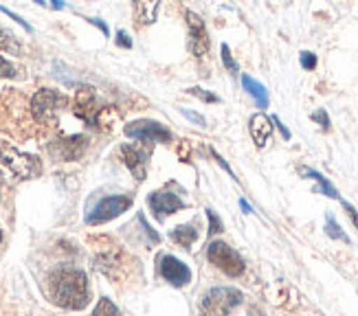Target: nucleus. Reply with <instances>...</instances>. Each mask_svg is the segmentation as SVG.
I'll return each mask as SVG.
<instances>
[{
	"label": "nucleus",
	"instance_id": "12",
	"mask_svg": "<svg viewBox=\"0 0 358 316\" xmlns=\"http://www.w3.org/2000/svg\"><path fill=\"white\" fill-rule=\"evenodd\" d=\"M121 154H123V161H126L128 169L132 171V176L136 180H145L148 176V158H150V152L148 150H141L136 145H123L121 148Z\"/></svg>",
	"mask_w": 358,
	"mask_h": 316
},
{
	"label": "nucleus",
	"instance_id": "22",
	"mask_svg": "<svg viewBox=\"0 0 358 316\" xmlns=\"http://www.w3.org/2000/svg\"><path fill=\"white\" fill-rule=\"evenodd\" d=\"M220 55H222V62H224V66L229 69V73H231V75H238L240 69H238V64H236V59L231 57V51H229V46H227V44H222Z\"/></svg>",
	"mask_w": 358,
	"mask_h": 316
},
{
	"label": "nucleus",
	"instance_id": "15",
	"mask_svg": "<svg viewBox=\"0 0 358 316\" xmlns=\"http://www.w3.org/2000/svg\"><path fill=\"white\" fill-rule=\"evenodd\" d=\"M242 86H244V90L257 101L259 108H268V90L264 88V84L255 82V79H253V77H248V75H242Z\"/></svg>",
	"mask_w": 358,
	"mask_h": 316
},
{
	"label": "nucleus",
	"instance_id": "27",
	"mask_svg": "<svg viewBox=\"0 0 358 316\" xmlns=\"http://www.w3.org/2000/svg\"><path fill=\"white\" fill-rule=\"evenodd\" d=\"M13 75H15V69L9 64L5 57H0V79H3V77H13Z\"/></svg>",
	"mask_w": 358,
	"mask_h": 316
},
{
	"label": "nucleus",
	"instance_id": "18",
	"mask_svg": "<svg viewBox=\"0 0 358 316\" xmlns=\"http://www.w3.org/2000/svg\"><path fill=\"white\" fill-rule=\"evenodd\" d=\"M159 9H161V3H136L134 5V13L141 24H152L157 20Z\"/></svg>",
	"mask_w": 358,
	"mask_h": 316
},
{
	"label": "nucleus",
	"instance_id": "10",
	"mask_svg": "<svg viewBox=\"0 0 358 316\" xmlns=\"http://www.w3.org/2000/svg\"><path fill=\"white\" fill-rule=\"evenodd\" d=\"M148 204L152 207V213L157 220H165V215H172V213L185 209V202L172 192H154V194H150Z\"/></svg>",
	"mask_w": 358,
	"mask_h": 316
},
{
	"label": "nucleus",
	"instance_id": "2",
	"mask_svg": "<svg viewBox=\"0 0 358 316\" xmlns=\"http://www.w3.org/2000/svg\"><path fill=\"white\" fill-rule=\"evenodd\" d=\"M244 301V294L238 288H211L202 296V316H229L240 303Z\"/></svg>",
	"mask_w": 358,
	"mask_h": 316
},
{
	"label": "nucleus",
	"instance_id": "4",
	"mask_svg": "<svg viewBox=\"0 0 358 316\" xmlns=\"http://www.w3.org/2000/svg\"><path fill=\"white\" fill-rule=\"evenodd\" d=\"M207 257L215 268H220V271L229 277H240L246 268L244 259L240 257V252L224 242H211L207 248Z\"/></svg>",
	"mask_w": 358,
	"mask_h": 316
},
{
	"label": "nucleus",
	"instance_id": "30",
	"mask_svg": "<svg viewBox=\"0 0 358 316\" xmlns=\"http://www.w3.org/2000/svg\"><path fill=\"white\" fill-rule=\"evenodd\" d=\"M343 209L348 211L350 220H352V222H354V227L358 229V211H356V209L352 207V204H350V202H345V200H343Z\"/></svg>",
	"mask_w": 358,
	"mask_h": 316
},
{
	"label": "nucleus",
	"instance_id": "35",
	"mask_svg": "<svg viewBox=\"0 0 358 316\" xmlns=\"http://www.w3.org/2000/svg\"><path fill=\"white\" fill-rule=\"evenodd\" d=\"M248 316H264V314H259V312H251V314H248Z\"/></svg>",
	"mask_w": 358,
	"mask_h": 316
},
{
	"label": "nucleus",
	"instance_id": "13",
	"mask_svg": "<svg viewBox=\"0 0 358 316\" xmlns=\"http://www.w3.org/2000/svg\"><path fill=\"white\" fill-rule=\"evenodd\" d=\"M75 113L77 117H82L88 125H97V115H99V108L95 103V92L92 88L84 86L77 92V101H75Z\"/></svg>",
	"mask_w": 358,
	"mask_h": 316
},
{
	"label": "nucleus",
	"instance_id": "11",
	"mask_svg": "<svg viewBox=\"0 0 358 316\" xmlns=\"http://www.w3.org/2000/svg\"><path fill=\"white\" fill-rule=\"evenodd\" d=\"M88 145V138L86 136H66V138H59V141H53L51 145V154L57 156L59 161H77V158L82 156V152L86 150Z\"/></svg>",
	"mask_w": 358,
	"mask_h": 316
},
{
	"label": "nucleus",
	"instance_id": "28",
	"mask_svg": "<svg viewBox=\"0 0 358 316\" xmlns=\"http://www.w3.org/2000/svg\"><path fill=\"white\" fill-rule=\"evenodd\" d=\"M117 44L119 46H123V49H132V40H130V36L126 34V31H117Z\"/></svg>",
	"mask_w": 358,
	"mask_h": 316
},
{
	"label": "nucleus",
	"instance_id": "31",
	"mask_svg": "<svg viewBox=\"0 0 358 316\" xmlns=\"http://www.w3.org/2000/svg\"><path fill=\"white\" fill-rule=\"evenodd\" d=\"M211 154H213V158H215V161H217V163H220V167H222L224 171H229V176H231V178H236V173H233V171H231V167H229V163L224 161V158H222L220 154H217V152H213V150H211Z\"/></svg>",
	"mask_w": 358,
	"mask_h": 316
},
{
	"label": "nucleus",
	"instance_id": "8",
	"mask_svg": "<svg viewBox=\"0 0 358 316\" xmlns=\"http://www.w3.org/2000/svg\"><path fill=\"white\" fill-rule=\"evenodd\" d=\"M185 20H187V29H189V51L196 57H205L209 53V34L205 22L194 11H187Z\"/></svg>",
	"mask_w": 358,
	"mask_h": 316
},
{
	"label": "nucleus",
	"instance_id": "36",
	"mask_svg": "<svg viewBox=\"0 0 358 316\" xmlns=\"http://www.w3.org/2000/svg\"><path fill=\"white\" fill-rule=\"evenodd\" d=\"M0 244H3V231H0Z\"/></svg>",
	"mask_w": 358,
	"mask_h": 316
},
{
	"label": "nucleus",
	"instance_id": "33",
	"mask_svg": "<svg viewBox=\"0 0 358 316\" xmlns=\"http://www.w3.org/2000/svg\"><path fill=\"white\" fill-rule=\"evenodd\" d=\"M90 22L95 24V27H99V29L103 31V36H108V34H110V31H108V27H106V24L101 22V20H97V18H90Z\"/></svg>",
	"mask_w": 358,
	"mask_h": 316
},
{
	"label": "nucleus",
	"instance_id": "17",
	"mask_svg": "<svg viewBox=\"0 0 358 316\" xmlns=\"http://www.w3.org/2000/svg\"><path fill=\"white\" fill-rule=\"evenodd\" d=\"M172 240L182 248H189L198 240V229L194 224H180L172 231Z\"/></svg>",
	"mask_w": 358,
	"mask_h": 316
},
{
	"label": "nucleus",
	"instance_id": "16",
	"mask_svg": "<svg viewBox=\"0 0 358 316\" xmlns=\"http://www.w3.org/2000/svg\"><path fill=\"white\" fill-rule=\"evenodd\" d=\"M306 178H313L317 185H319V192L323 194V196H328V198H338V192H336V187L323 176V173H319L317 169H310V167H301L299 169Z\"/></svg>",
	"mask_w": 358,
	"mask_h": 316
},
{
	"label": "nucleus",
	"instance_id": "1",
	"mask_svg": "<svg viewBox=\"0 0 358 316\" xmlns=\"http://www.w3.org/2000/svg\"><path fill=\"white\" fill-rule=\"evenodd\" d=\"M53 301L66 310H84L90 301L88 277L77 268H57L49 277Z\"/></svg>",
	"mask_w": 358,
	"mask_h": 316
},
{
	"label": "nucleus",
	"instance_id": "24",
	"mask_svg": "<svg viewBox=\"0 0 358 316\" xmlns=\"http://www.w3.org/2000/svg\"><path fill=\"white\" fill-rule=\"evenodd\" d=\"M207 217H209V235H215L222 231V220L217 217V213L213 209H207Z\"/></svg>",
	"mask_w": 358,
	"mask_h": 316
},
{
	"label": "nucleus",
	"instance_id": "32",
	"mask_svg": "<svg viewBox=\"0 0 358 316\" xmlns=\"http://www.w3.org/2000/svg\"><path fill=\"white\" fill-rule=\"evenodd\" d=\"M271 121H273V123L277 125V128H279V132H282V136H284V138L288 141V138H290V132H288V128H286V125H284L282 121H279V117H273Z\"/></svg>",
	"mask_w": 358,
	"mask_h": 316
},
{
	"label": "nucleus",
	"instance_id": "3",
	"mask_svg": "<svg viewBox=\"0 0 358 316\" xmlns=\"http://www.w3.org/2000/svg\"><path fill=\"white\" fill-rule=\"evenodd\" d=\"M69 103V99L62 92L51 90V88H42L34 94L31 99V113L42 123H55L59 110Z\"/></svg>",
	"mask_w": 358,
	"mask_h": 316
},
{
	"label": "nucleus",
	"instance_id": "14",
	"mask_svg": "<svg viewBox=\"0 0 358 316\" xmlns=\"http://www.w3.org/2000/svg\"><path fill=\"white\" fill-rule=\"evenodd\" d=\"M248 130H251V136H253V143L257 148H264L271 141V134H273V121L264 115V113H257L251 117L248 121Z\"/></svg>",
	"mask_w": 358,
	"mask_h": 316
},
{
	"label": "nucleus",
	"instance_id": "25",
	"mask_svg": "<svg viewBox=\"0 0 358 316\" xmlns=\"http://www.w3.org/2000/svg\"><path fill=\"white\" fill-rule=\"evenodd\" d=\"M299 59H301V66H303L306 71H313V69H317V55H315V53L303 51V53L299 55Z\"/></svg>",
	"mask_w": 358,
	"mask_h": 316
},
{
	"label": "nucleus",
	"instance_id": "23",
	"mask_svg": "<svg viewBox=\"0 0 358 316\" xmlns=\"http://www.w3.org/2000/svg\"><path fill=\"white\" fill-rule=\"evenodd\" d=\"M187 92H189V94H194V97H198V99H202V101H207V103H217V101H220V97H215L213 92H207V90L198 88V86L189 88V90H187Z\"/></svg>",
	"mask_w": 358,
	"mask_h": 316
},
{
	"label": "nucleus",
	"instance_id": "21",
	"mask_svg": "<svg viewBox=\"0 0 358 316\" xmlns=\"http://www.w3.org/2000/svg\"><path fill=\"white\" fill-rule=\"evenodd\" d=\"M0 49L11 51V53H20V44L15 42V38L9 34V31L0 29Z\"/></svg>",
	"mask_w": 358,
	"mask_h": 316
},
{
	"label": "nucleus",
	"instance_id": "19",
	"mask_svg": "<svg viewBox=\"0 0 358 316\" xmlns=\"http://www.w3.org/2000/svg\"><path fill=\"white\" fill-rule=\"evenodd\" d=\"M325 231H328V235L332 237V240H341V242L350 244V237L343 233V229L338 227V222L334 220V215H332V213L325 215Z\"/></svg>",
	"mask_w": 358,
	"mask_h": 316
},
{
	"label": "nucleus",
	"instance_id": "5",
	"mask_svg": "<svg viewBox=\"0 0 358 316\" xmlns=\"http://www.w3.org/2000/svg\"><path fill=\"white\" fill-rule=\"evenodd\" d=\"M132 207V196H108L101 198L95 207L90 209V213L86 215L88 224H103L108 220H115L121 213H126Z\"/></svg>",
	"mask_w": 358,
	"mask_h": 316
},
{
	"label": "nucleus",
	"instance_id": "9",
	"mask_svg": "<svg viewBox=\"0 0 358 316\" xmlns=\"http://www.w3.org/2000/svg\"><path fill=\"white\" fill-rule=\"evenodd\" d=\"M161 275L165 281L172 283L174 288H182L189 283L192 279V273H189V268H187L185 261H180L178 257L174 255H163L161 257Z\"/></svg>",
	"mask_w": 358,
	"mask_h": 316
},
{
	"label": "nucleus",
	"instance_id": "26",
	"mask_svg": "<svg viewBox=\"0 0 358 316\" xmlns=\"http://www.w3.org/2000/svg\"><path fill=\"white\" fill-rule=\"evenodd\" d=\"M313 121H317L323 130H330V117L325 110H317V113H313Z\"/></svg>",
	"mask_w": 358,
	"mask_h": 316
},
{
	"label": "nucleus",
	"instance_id": "20",
	"mask_svg": "<svg viewBox=\"0 0 358 316\" xmlns=\"http://www.w3.org/2000/svg\"><path fill=\"white\" fill-rule=\"evenodd\" d=\"M92 316H121V312L117 310V306L110 301V299H99V303L95 308V312H92Z\"/></svg>",
	"mask_w": 358,
	"mask_h": 316
},
{
	"label": "nucleus",
	"instance_id": "34",
	"mask_svg": "<svg viewBox=\"0 0 358 316\" xmlns=\"http://www.w3.org/2000/svg\"><path fill=\"white\" fill-rule=\"evenodd\" d=\"M240 207H242V211L244 213H253V209H251V204H248L244 198H240Z\"/></svg>",
	"mask_w": 358,
	"mask_h": 316
},
{
	"label": "nucleus",
	"instance_id": "7",
	"mask_svg": "<svg viewBox=\"0 0 358 316\" xmlns=\"http://www.w3.org/2000/svg\"><path fill=\"white\" fill-rule=\"evenodd\" d=\"M0 158H3V163L11 169V173H15L18 178H34L42 171V165L36 156H29V154H22L13 148H5L0 152Z\"/></svg>",
	"mask_w": 358,
	"mask_h": 316
},
{
	"label": "nucleus",
	"instance_id": "29",
	"mask_svg": "<svg viewBox=\"0 0 358 316\" xmlns=\"http://www.w3.org/2000/svg\"><path fill=\"white\" fill-rule=\"evenodd\" d=\"M180 113L187 117V119H192L194 123H198V125H207V121H205V117H200V115H196V113H192V110H187V108H180Z\"/></svg>",
	"mask_w": 358,
	"mask_h": 316
},
{
	"label": "nucleus",
	"instance_id": "6",
	"mask_svg": "<svg viewBox=\"0 0 358 316\" xmlns=\"http://www.w3.org/2000/svg\"><path fill=\"white\" fill-rule=\"evenodd\" d=\"M126 136L134 141H145V143H169L172 141V132H169L165 125L157 121H132L126 125Z\"/></svg>",
	"mask_w": 358,
	"mask_h": 316
}]
</instances>
